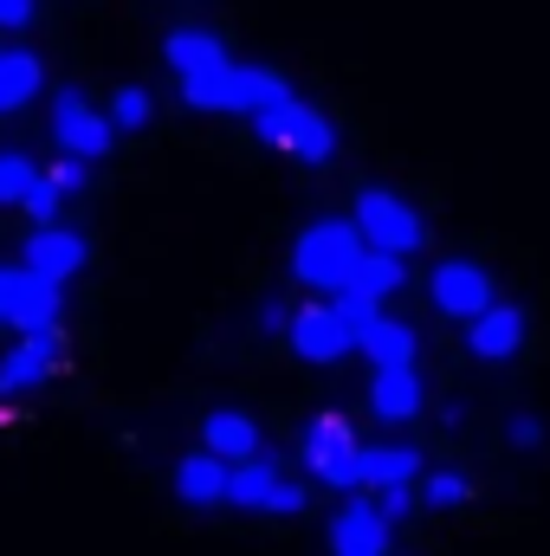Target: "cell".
I'll return each instance as SVG.
<instances>
[{
	"mask_svg": "<svg viewBox=\"0 0 550 556\" xmlns=\"http://www.w3.org/2000/svg\"><path fill=\"white\" fill-rule=\"evenodd\" d=\"M363 253H370V240L357 220H311L291 247V278L311 291H343L363 266Z\"/></svg>",
	"mask_w": 550,
	"mask_h": 556,
	"instance_id": "cell-1",
	"label": "cell"
},
{
	"mask_svg": "<svg viewBox=\"0 0 550 556\" xmlns=\"http://www.w3.org/2000/svg\"><path fill=\"white\" fill-rule=\"evenodd\" d=\"M253 130H260V142H273V149H285L291 162H311V168H324L330 155H337V130H330V117L324 111H311L304 98H273L266 111H253Z\"/></svg>",
	"mask_w": 550,
	"mask_h": 556,
	"instance_id": "cell-2",
	"label": "cell"
},
{
	"mask_svg": "<svg viewBox=\"0 0 550 556\" xmlns=\"http://www.w3.org/2000/svg\"><path fill=\"white\" fill-rule=\"evenodd\" d=\"M304 466L337 485V492H363V440L350 433L343 415H317L304 427Z\"/></svg>",
	"mask_w": 550,
	"mask_h": 556,
	"instance_id": "cell-3",
	"label": "cell"
},
{
	"mask_svg": "<svg viewBox=\"0 0 550 556\" xmlns=\"http://www.w3.org/2000/svg\"><path fill=\"white\" fill-rule=\"evenodd\" d=\"M357 227H363V240H370V247L402 253V260L427 240V220L414 214L396 188H363V194H357Z\"/></svg>",
	"mask_w": 550,
	"mask_h": 556,
	"instance_id": "cell-4",
	"label": "cell"
},
{
	"mask_svg": "<svg viewBox=\"0 0 550 556\" xmlns=\"http://www.w3.org/2000/svg\"><path fill=\"white\" fill-rule=\"evenodd\" d=\"M111 137H117V124H111L104 111H91L78 91H59V98H52V142H59L65 155L104 162V155H111Z\"/></svg>",
	"mask_w": 550,
	"mask_h": 556,
	"instance_id": "cell-5",
	"label": "cell"
},
{
	"mask_svg": "<svg viewBox=\"0 0 550 556\" xmlns=\"http://www.w3.org/2000/svg\"><path fill=\"white\" fill-rule=\"evenodd\" d=\"M427 298H434V311H440V317L473 324V317L492 304V273H486V266H473V260H440L434 278H427Z\"/></svg>",
	"mask_w": 550,
	"mask_h": 556,
	"instance_id": "cell-6",
	"label": "cell"
},
{
	"mask_svg": "<svg viewBox=\"0 0 550 556\" xmlns=\"http://www.w3.org/2000/svg\"><path fill=\"white\" fill-rule=\"evenodd\" d=\"M291 350L304 356V363H337V356H350L357 350V330L343 324V311L337 304H304L298 317H291Z\"/></svg>",
	"mask_w": 550,
	"mask_h": 556,
	"instance_id": "cell-7",
	"label": "cell"
},
{
	"mask_svg": "<svg viewBox=\"0 0 550 556\" xmlns=\"http://www.w3.org/2000/svg\"><path fill=\"white\" fill-rule=\"evenodd\" d=\"M59 363H65V337H59V330H26V337L0 356V395H26V389H39Z\"/></svg>",
	"mask_w": 550,
	"mask_h": 556,
	"instance_id": "cell-8",
	"label": "cell"
},
{
	"mask_svg": "<svg viewBox=\"0 0 550 556\" xmlns=\"http://www.w3.org/2000/svg\"><path fill=\"white\" fill-rule=\"evenodd\" d=\"M389 518L376 498H350L337 518H330V556H389Z\"/></svg>",
	"mask_w": 550,
	"mask_h": 556,
	"instance_id": "cell-9",
	"label": "cell"
},
{
	"mask_svg": "<svg viewBox=\"0 0 550 556\" xmlns=\"http://www.w3.org/2000/svg\"><path fill=\"white\" fill-rule=\"evenodd\" d=\"M525 330H532V317L518 311V304H486L473 324H466V350L479 356V363H505V356H518L525 350Z\"/></svg>",
	"mask_w": 550,
	"mask_h": 556,
	"instance_id": "cell-10",
	"label": "cell"
},
{
	"mask_svg": "<svg viewBox=\"0 0 550 556\" xmlns=\"http://www.w3.org/2000/svg\"><path fill=\"white\" fill-rule=\"evenodd\" d=\"M26 273H46V278H65L85 273V233H65V227H33L26 240Z\"/></svg>",
	"mask_w": 550,
	"mask_h": 556,
	"instance_id": "cell-11",
	"label": "cell"
},
{
	"mask_svg": "<svg viewBox=\"0 0 550 556\" xmlns=\"http://www.w3.org/2000/svg\"><path fill=\"white\" fill-rule=\"evenodd\" d=\"M59 311H65V291H59V278L20 273L13 317H7V324H20V337H26V330H59Z\"/></svg>",
	"mask_w": 550,
	"mask_h": 556,
	"instance_id": "cell-12",
	"label": "cell"
},
{
	"mask_svg": "<svg viewBox=\"0 0 550 556\" xmlns=\"http://www.w3.org/2000/svg\"><path fill=\"white\" fill-rule=\"evenodd\" d=\"M227 479H234V459H221V453H208V446L175 466V492H182L188 505H227Z\"/></svg>",
	"mask_w": 550,
	"mask_h": 556,
	"instance_id": "cell-13",
	"label": "cell"
},
{
	"mask_svg": "<svg viewBox=\"0 0 550 556\" xmlns=\"http://www.w3.org/2000/svg\"><path fill=\"white\" fill-rule=\"evenodd\" d=\"M370 408L383 420H414L421 415V369H414V363L376 369V376H370Z\"/></svg>",
	"mask_w": 550,
	"mask_h": 556,
	"instance_id": "cell-14",
	"label": "cell"
},
{
	"mask_svg": "<svg viewBox=\"0 0 550 556\" xmlns=\"http://www.w3.org/2000/svg\"><path fill=\"white\" fill-rule=\"evenodd\" d=\"M162 52H168L175 78H195V72H221V65H234V59H227V46H221L214 33H201V26H175Z\"/></svg>",
	"mask_w": 550,
	"mask_h": 556,
	"instance_id": "cell-15",
	"label": "cell"
},
{
	"mask_svg": "<svg viewBox=\"0 0 550 556\" xmlns=\"http://www.w3.org/2000/svg\"><path fill=\"white\" fill-rule=\"evenodd\" d=\"M201 446L240 466V459H253V453H260V427H253V415H234V408H214V415L201 420Z\"/></svg>",
	"mask_w": 550,
	"mask_h": 556,
	"instance_id": "cell-16",
	"label": "cell"
},
{
	"mask_svg": "<svg viewBox=\"0 0 550 556\" xmlns=\"http://www.w3.org/2000/svg\"><path fill=\"white\" fill-rule=\"evenodd\" d=\"M357 350L370 356V369H396V363H414L421 337H414V324H402V317H376V324L357 337Z\"/></svg>",
	"mask_w": 550,
	"mask_h": 556,
	"instance_id": "cell-17",
	"label": "cell"
},
{
	"mask_svg": "<svg viewBox=\"0 0 550 556\" xmlns=\"http://www.w3.org/2000/svg\"><path fill=\"white\" fill-rule=\"evenodd\" d=\"M278 485H285V479H278V466L253 453V459H240V466H234V479H227V505H247V511H273Z\"/></svg>",
	"mask_w": 550,
	"mask_h": 556,
	"instance_id": "cell-18",
	"label": "cell"
},
{
	"mask_svg": "<svg viewBox=\"0 0 550 556\" xmlns=\"http://www.w3.org/2000/svg\"><path fill=\"white\" fill-rule=\"evenodd\" d=\"M182 98H188V111H234V117H240V65L182 78Z\"/></svg>",
	"mask_w": 550,
	"mask_h": 556,
	"instance_id": "cell-19",
	"label": "cell"
},
{
	"mask_svg": "<svg viewBox=\"0 0 550 556\" xmlns=\"http://www.w3.org/2000/svg\"><path fill=\"white\" fill-rule=\"evenodd\" d=\"M421 479V453L414 446H363V485L383 492V485H414Z\"/></svg>",
	"mask_w": 550,
	"mask_h": 556,
	"instance_id": "cell-20",
	"label": "cell"
},
{
	"mask_svg": "<svg viewBox=\"0 0 550 556\" xmlns=\"http://www.w3.org/2000/svg\"><path fill=\"white\" fill-rule=\"evenodd\" d=\"M33 91H39V59L20 52V46H0V117L33 104Z\"/></svg>",
	"mask_w": 550,
	"mask_h": 556,
	"instance_id": "cell-21",
	"label": "cell"
},
{
	"mask_svg": "<svg viewBox=\"0 0 550 556\" xmlns=\"http://www.w3.org/2000/svg\"><path fill=\"white\" fill-rule=\"evenodd\" d=\"M350 285H363L370 298H396V291L409 285V266H402V253H383V247H370Z\"/></svg>",
	"mask_w": 550,
	"mask_h": 556,
	"instance_id": "cell-22",
	"label": "cell"
},
{
	"mask_svg": "<svg viewBox=\"0 0 550 556\" xmlns=\"http://www.w3.org/2000/svg\"><path fill=\"white\" fill-rule=\"evenodd\" d=\"M421 498H427L434 511H453V505H466V498H473V479H466V472H453V466H447V472H427V479H421Z\"/></svg>",
	"mask_w": 550,
	"mask_h": 556,
	"instance_id": "cell-23",
	"label": "cell"
},
{
	"mask_svg": "<svg viewBox=\"0 0 550 556\" xmlns=\"http://www.w3.org/2000/svg\"><path fill=\"white\" fill-rule=\"evenodd\" d=\"M330 304L343 311V324H350L357 337H363V330H370V324L383 317V298H370L363 285H343V291H330Z\"/></svg>",
	"mask_w": 550,
	"mask_h": 556,
	"instance_id": "cell-24",
	"label": "cell"
},
{
	"mask_svg": "<svg viewBox=\"0 0 550 556\" xmlns=\"http://www.w3.org/2000/svg\"><path fill=\"white\" fill-rule=\"evenodd\" d=\"M39 181V168L26 162V155H13V149H0V201H26V188Z\"/></svg>",
	"mask_w": 550,
	"mask_h": 556,
	"instance_id": "cell-25",
	"label": "cell"
},
{
	"mask_svg": "<svg viewBox=\"0 0 550 556\" xmlns=\"http://www.w3.org/2000/svg\"><path fill=\"white\" fill-rule=\"evenodd\" d=\"M149 111H155V104H149V91H142V85H124V91L111 98V124H117V130H142V124H149Z\"/></svg>",
	"mask_w": 550,
	"mask_h": 556,
	"instance_id": "cell-26",
	"label": "cell"
},
{
	"mask_svg": "<svg viewBox=\"0 0 550 556\" xmlns=\"http://www.w3.org/2000/svg\"><path fill=\"white\" fill-rule=\"evenodd\" d=\"M59 201H65V188H59L52 175H39V181L26 188V201H20V207H26V214H33L39 227H52V214H59Z\"/></svg>",
	"mask_w": 550,
	"mask_h": 556,
	"instance_id": "cell-27",
	"label": "cell"
},
{
	"mask_svg": "<svg viewBox=\"0 0 550 556\" xmlns=\"http://www.w3.org/2000/svg\"><path fill=\"white\" fill-rule=\"evenodd\" d=\"M376 505H383V518H389V525H402V518L414 511V485H383V492H376Z\"/></svg>",
	"mask_w": 550,
	"mask_h": 556,
	"instance_id": "cell-28",
	"label": "cell"
},
{
	"mask_svg": "<svg viewBox=\"0 0 550 556\" xmlns=\"http://www.w3.org/2000/svg\"><path fill=\"white\" fill-rule=\"evenodd\" d=\"M505 440H512V446H538V440H545V420L538 415H512L505 420Z\"/></svg>",
	"mask_w": 550,
	"mask_h": 556,
	"instance_id": "cell-29",
	"label": "cell"
},
{
	"mask_svg": "<svg viewBox=\"0 0 550 556\" xmlns=\"http://www.w3.org/2000/svg\"><path fill=\"white\" fill-rule=\"evenodd\" d=\"M85 175H91V162L85 155H65V162H52V181L72 194V188H85Z\"/></svg>",
	"mask_w": 550,
	"mask_h": 556,
	"instance_id": "cell-30",
	"label": "cell"
},
{
	"mask_svg": "<svg viewBox=\"0 0 550 556\" xmlns=\"http://www.w3.org/2000/svg\"><path fill=\"white\" fill-rule=\"evenodd\" d=\"M291 317H298V311H285L278 298H266V304H260V330H291Z\"/></svg>",
	"mask_w": 550,
	"mask_h": 556,
	"instance_id": "cell-31",
	"label": "cell"
},
{
	"mask_svg": "<svg viewBox=\"0 0 550 556\" xmlns=\"http://www.w3.org/2000/svg\"><path fill=\"white\" fill-rule=\"evenodd\" d=\"M33 13H39L33 0H0V26H26Z\"/></svg>",
	"mask_w": 550,
	"mask_h": 556,
	"instance_id": "cell-32",
	"label": "cell"
},
{
	"mask_svg": "<svg viewBox=\"0 0 550 556\" xmlns=\"http://www.w3.org/2000/svg\"><path fill=\"white\" fill-rule=\"evenodd\" d=\"M13 291H20V273H7V266H0V324L13 317Z\"/></svg>",
	"mask_w": 550,
	"mask_h": 556,
	"instance_id": "cell-33",
	"label": "cell"
}]
</instances>
